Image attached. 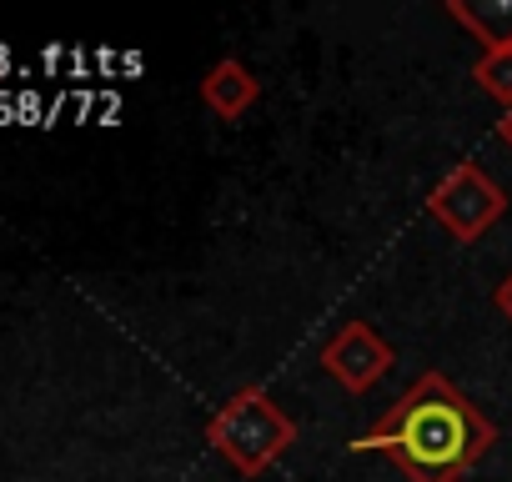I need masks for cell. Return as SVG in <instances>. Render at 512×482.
<instances>
[{
	"label": "cell",
	"mask_w": 512,
	"mask_h": 482,
	"mask_svg": "<svg viewBox=\"0 0 512 482\" xmlns=\"http://www.w3.org/2000/svg\"><path fill=\"white\" fill-rule=\"evenodd\" d=\"M427 211L467 247V241H477V236L507 211V196H502V186H497L482 166L462 161V166H452V171L427 191Z\"/></svg>",
	"instance_id": "3"
},
{
	"label": "cell",
	"mask_w": 512,
	"mask_h": 482,
	"mask_svg": "<svg viewBox=\"0 0 512 482\" xmlns=\"http://www.w3.org/2000/svg\"><path fill=\"white\" fill-rule=\"evenodd\" d=\"M6 66H11V56H6V46H0V76H6Z\"/></svg>",
	"instance_id": "10"
},
{
	"label": "cell",
	"mask_w": 512,
	"mask_h": 482,
	"mask_svg": "<svg viewBox=\"0 0 512 482\" xmlns=\"http://www.w3.org/2000/svg\"><path fill=\"white\" fill-rule=\"evenodd\" d=\"M492 307H497V312H502V317L512 322V272H507V277L497 282V292H492Z\"/></svg>",
	"instance_id": "7"
},
{
	"label": "cell",
	"mask_w": 512,
	"mask_h": 482,
	"mask_svg": "<svg viewBox=\"0 0 512 482\" xmlns=\"http://www.w3.org/2000/svg\"><path fill=\"white\" fill-rule=\"evenodd\" d=\"M492 442V422L467 407V397L442 372H427L402 392L392 412L377 417L372 432L352 442V452H392L412 482H452L472 472Z\"/></svg>",
	"instance_id": "1"
},
{
	"label": "cell",
	"mask_w": 512,
	"mask_h": 482,
	"mask_svg": "<svg viewBox=\"0 0 512 482\" xmlns=\"http://www.w3.org/2000/svg\"><path fill=\"white\" fill-rule=\"evenodd\" d=\"M452 482H467V477H452Z\"/></svg>",
	"instance_id": "11"
},
{
	"label": "cell",
	"mask_w": 512,
	"mask_h": 482,
	"mask_svg": "<svg viewBox=\"0 0 512 482\" xmlns=\"http://www.w3.org/2000/svg\"><path fill=\"white\" fill-rule=\"evenodd\" d=\"M472 76L482 81V91H492L502 106H512V41H492L487 56L472 66Z\"/></svg>",
	"instance_id": "6"
},
{
	"label": "cell",
	"mask_w": 512,
	"mask_h": 482,
	"mask_svg": "<svg viewBox=\"0 0 512 482\" xmlns=\"http://www.w3.org/2000/svg\"><path fill=\"white\" fill-rule=\"evenodd\" d=\"M502 126H512V116H507V121H502Z\"/></svg>",
	"instance_id": "12"
},
{
	"label": "cell",
	"mask_w": 512,
	"mask_h": 482,
	"mask_svg": "<svg viewBox=\"0 0 512 482\" xmlns=\"http://www.w3.org/2000/svg\"><path fill=\"white\" fill-rule=\"evenodd\" d=\"M11 116H16V101H11V96H6V91H0V126H6V121H11Z\"/></svg>",
	"instance_id": "9"
},
{
	"label": "cell",
	"mask_w": 512,
	"mask_h": 482,
	"mask_svg": "<svg viewBox=\"0 0 512 482\" xmlns=\"http://www.w3.org/2000/svg\"><path fill=\"white\" fill-rule=\"evenodd\" d=\"M206 442H211L216 457L231 462L241 477H262V472L297 442V422L267 397V387H241L236 397H226V402L211 412Z\"/></svg>",
	"instance_id": "2"
},
{
	"label": "cell",
	"mask_w": 512,
	"mask_h": 482,
	"mask_svg": "<svg viewBox=\"0 0 512 482\" xmlns=\"http://www.w3.org/2000/svg\"><path fill=\"white\" fill-rule=\"evenodd\" d=\"M16 111H21L26 121H36V111H41V101H36V96H21V101H16Z\"/></svg>",
	"instance_id": "8"
},
{
	"label": "cell",
	"mask_w": 512,
	"mask_h": 482,
	"mask_svg": "<svg viewBox=\"0 0 512 482\" xmlns=\"http://www.w3.org/2000/svg\"><path fill=\"white\" fill-rule=\"evenodd\" d=\"M322 367L347 387V392H372L387 367H392V347L367 327V322H347L327 347H322Z\"/></svg>",
	"instance_id": "4"
},
{
	"label": "cell",
	"mask_w": 512,
	"mask_h": 482,
	"mask_svg": "<svg viewBox=\"0 0 512 482\" xmlns=\"http://www.w3.org/2000/svg\"><path fill=\"white\" fill-rule=\"evenodd\" d=\"M256 96H262V81H256L236 56L216 61V66L206 71V81H201V101H206L221 121H241V116L256 106Z\"/></svg>",
	"instance_id": "5"
}]
</instances>
